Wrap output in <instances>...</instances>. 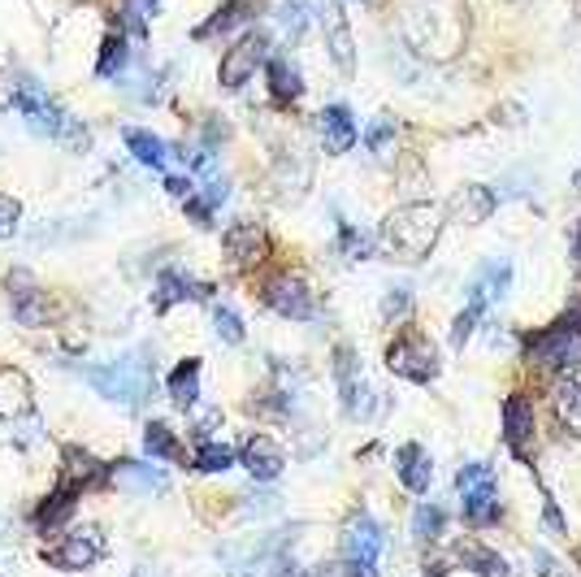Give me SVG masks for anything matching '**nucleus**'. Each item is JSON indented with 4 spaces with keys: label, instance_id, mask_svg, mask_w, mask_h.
Returning a JSON list of instances; mask_svg holds the SVG:
<instances>
[{
    "label": "nucleus",
    "instance_id": "f257e3e1",
    "mask_svg": "<svg viewBox=\"0 0 581 577\" xmlns=\"http://www.w3.org/2000/svg\"><path fill=\"white\" fill-rule=\"evenodd\" d=\"M399 31L421 57L447 62L464 48L469 35L464 0H399Z\"/></svg>",
    "mask_w": 581,
    "mask_h": 577
},
{
    "label": "nucleus",
    "instance_id": "f03ea898",
    "mask_svg": "<svg viewBox=\"0 0 581 577\" xmlns=\"http://www.w3.org/2000/svg\"><path fill=\"white\" fill-rule=\"evenodd\" d=\"M9 105H13V113L35 131V135H44V140H57V144L74 148V152H83V148L91 144V135H87V127L70 118L35 78H26V74H18L13 83H9Z\"/></svg>",
    "mask_w": 581,
    "mask_h": 577
},
{
    "label": "nucleus",
    "instance_id": "7ed1b4c3",
    "mask_svg": "<svg viewBox=\"0 0 581 577\" xmlns=\"http://www.w3.org/2000/svg\"><path fill=\"white\" fill-rule=\"evenodd\" d=\"M442 235V205L435 200H408L382 217L377 243L399 261H426Z\"/></svg>",
    "mask_w": 581,
    "mask_h": 577
},
{
    "label": "nucleus",
    "instance_id": "20e7f679",
    "mask_svg": "<svg viewBox=\"0 0 581 577\" xmlns=\"http://www.w3.org/2000/svg\"><path fill=\"white\" fill-rule=\"evenodd\" d=\"M87 382H91L96 395H105L109 404L140 409L147 395H152V352L140 348V352L118 357V361H109V364H91V369H87Z\"/></svg>",
    "mask_w": 581,
    "mask_h": 577
},
{
    "label": "nucleus",
    "instance_id": "39448f33",
    "mask_svg": "<svg viewBox=\"0 0 581 577\" xmlns=\"http://www.w3.org/2000/svg\"><path fill=\"white\" fill-rule=\"evenodd\" d=\"M525 361L538 369H578L581 364V308L564 313L560 322H551L547 330L525 339Z\"/></svg>",
    "mask_w": 581,
    "mask_h": 577
},
{
    "label": "nucleus",
    "instance_id": "423d86ee",
    "mask_svg": "<svg viewBox=\"0 0 581 577\" xmlns=\"http://www.w3.org/2000/svg\"><path fill=\"white\" fill-rule=\"evenodd\" d=\"M456 491H460V512L469 525H495L504 516L500 508V478H495V465L486 460H469L460 473H456Z\"/></svg>",
    "mask_w": 581,
    "mask_h": 577
},
{
    "label": "nucleus",
    "instance_id": "0eeeda50",
    "mask_svg": "<svg viewBox=\"0 0 581 577\" xmlns=\"http://www.w3.org/2000/svg\"><path fill=\"white\" fill-rule=\"evenodd\" d=\"M386 369H391L395 378H404V382H417V387L435 382L438 373H442L435 339H430L426 330H404V335H395V339L386 344Z\"/></svg>",
    "mask_w": 581,
    "mask_h": 577
},
{
    "label": "nucleus",
    "instance_id": "6e6552de",
    "mask_svg": "<svg viewBox=\"0 0 581 577\" xmlns=\"http://www.w3.org/2000/svg\"><path fill=\"white\" fill-rule=\"evenodd\" d=\"M105 552H109L105 547V534L96 525H83V530H70L62 543L44 547V560L53 569H62V574H83V569H96L105 560Z\"/></svg>",
    "mask_w": 581,
    "mask_h": 577
},
{
    "label": "nucleus",
    "instance_id": "1a4fd4ad",
    "mask_svg": "<svg viewBox=\"0 0 581 577\" xmlns=\"http://www.w3.org/2000/svg\"><path fill=\"white\" fill-rule=\"evenodd\" d=\"M261 66H270V40H265L261 31H248V35H239V40L226 48V57H221V66H218L221 87L239 91Z\"/></svg>",
    "mask_w": 581,
    "mask_h": 577
},
{
    "label": "nucleus",
    "instance_id": "9d476101",
    "mask_svg": "<svg viewBox=\"0 0 581 577\" xmlns=\"http://www.w3.org/2000/svg\"><path fill=\"white\" fill-rule=\"evenodd\" d=\"M261 300L287 322H308L317 313V300H313V291H308V283L299 274H274L265 283V291H261Z\"/></svg>",
    "mask_w": 581,
    "mask_h": 577
},
{
    "label": "nucleus",
    "instance_id": "9b49d317",
    "mask_svg": "<svg viewBox=\"0 0 581 577\" xmlns=\"http://www.w3.org/2000/svg\"><path fill=\"white\" fill-rule=\"evenodd\" d=\"M109 482V465L96 460L87 447H66L62 451V478H57V491H66L74 500H83V491H96Z\"/></svg>",
    "mask_w": 581,
    "mask_h": 577
},
{
    "label": "nucleus",
    "instance_id": "f8f14e48",
    "mask_svg": "<svg viewBox=\"0 0 581 577\" xmlns=\"http://www.w3.org/2000/svg\"><path fill=\"white\" fill-rule=\"evenodd\" d=\"M321 31H326V48H330V62L343 74H357V35H352V22L343 13L339 0H321Z\"/></svg>",
    "mask_w": 581,
    "mask_h": 577
},
{
    "label": "nucleus",
    "instance_id": "ddd939ff",
    "mask_svg": "<svg viewBox=\"0 0 581 577\" xmlns=\"http://www.w3.org/2000/svg\"><path fill=\"white\" fill-rule=\"evenodd\" d=\"M534 434H538L534 404L516 391V395L504 400V443H508V451L520 465H534Z\"/></svg>",
    "mask_w": 581,
    "mask_h": 577
},
{
    "label": "nucleus",
    "instance_id": "4468645a",
    "mask_svg": "<svg viewBox=\"0 0 581 577\" xmlns=\"http://www.w3.org/2000/svg\"><path fill=\"white\" fill-rule=\"evenodd\" d=\"M9 308H13V322L18 326H48V291L40 287L26 270H13L9 274Z\"/></svg>",
    "mask_w": 581,
    "mask_h": 577
},
{
    "label": "nucleus",
    "instance_id": "2eb2a0df",
    "mask_svg": "<svg viewBox=\"0 0 581 577\" xmlns=\"http://www.w3.org/2000/svg\"><path fill=\"white\" fill-rule=\"evenodd\" d=\"M221 248H226V257H230L234 265H256V261L265 257L270 239H265V226H261V221L239 217V221H230V226H226Z\"/></svg>",
    "mask_w": 581,
    "mask_h": 577
},
{
    "label": "nucleus",
    "instance_id": "dca6fc26",
    "mask_svg": "<svg viewBox=\"0 0 581 577\" xmlns=\"http://www.w3.org/2000/svg\"><path fill=\"white\" fill-rule=\"evenodd\" d=\"M317 135H321V148H326L330 156L352 152L357 140H361L357 118H352V109H348V105H326V109L317 113Z\"/></svg>",
    "mask_w": 581,
    "mask_h": 577
},
{
    "label": "nucleus",
    "instance_id": "f3484780",
    "mask_svg": "<svg viewBox=\"0 0 581 577\" xmlns=\"http://www.w3.org/2000/svg\"><path fill=\"white\" fill-rule=\"evenodd\" d=\"M382 547H386L382 525H377L369 512L352 516V525L343 530V560H352V565H377Z\"/></svg>",
    "mask_w": 581,
    "mask_h": 577
},
{
    "label": "nucleus",
    "instance_id": "a211bd4d",
    "mask_svg": "<svg viewBox=\"0 0 581 577\" xmlns=\"http://www.w3.org/2000/svg\"><path fill=\"white\" fill-rule=\"evenodd\" d=\"M35 413V387L18 364H0V422H22Z\"/></svg>",
    "mask_w": 581,
    "mask_h": 577
},
{
    "label": "nucleus",
    "instance_id": "6ab92c4d",
    "mask_svg": "<svg viewBox=\"0 0 581 577\" xmlns=\"http://www.w3.org/2000/svg\"><path fill=\"white\" fill-rule=\"evenodd\" d=\"M239 465H243L256 482H274V478L283 473V465H287V451H283L270 434H252V438L239 447Z\"/></svg>",
    "mask_w": 581,
    "mask_h": 577
},
{
    "label": "nucleus",
    "instance_id": "aec40b11",
    "mask_svg": "<svg viewBox=\"0 0 581 577\" xmlns=\"http://www.w3.org/2000/svg\"><path fill=\"white\" fill-rule=\"evenodd\" d=\"M395 478H399V487H404L408 496H426L430 482H435V460H430V451H426L421 443L395 447Z\"/></svg>",
    "mask_w": 581,
    "mask_h": 577
},
{
    "label": "nucleus",
    "instance_id": "412c9836",
    "mask_svg": "<svg viewBox=\"0 0 581 577\" xmlns=\"http://www.w3.org/2000/svg\"><path fill=\"white\" fill-rule=\"evenodd\" d=\"M109 482L127 496H161L169 491V478L156 465H140V460H113L109 465Z\"/></svg>",
    "mask_w": 581,
    "mask_h": 577
},
{
    "label": "nucleus",
    "instance_id": "4be33fe9",
    "mask_svg": "<svg viewBox=\"0 0 581 577\" xmlns=\"http://www.w3.org/2000/svg\"><path fill=\"white\" fill-rule=\"evenodd\" d=\"M335 382H339V395H343V413L348 417H361V404H364V373L361 361L348 344L335 348Z\"/></svg>",
    "mask_w": 581,
    "mask_h": 577
},
{
    "label": "nucleus",
    "instance_id": "5701e85b",
    "mask_svg": "<svg viewBox=\"0 0 581 577\" xmlns=\"http://www.w3.org/2000/svg\"><path fill=\"white\" fill-rule=\"evenodd\" d=\"M495 209H500V196H495L486 183H469V187H460L456 200H451V214L460 217L464 226H482V221H491Z\"/></svg>",
    "mask_w": 581,
    "mask_h": 577
},
{
    "label": "nucleus",
    "instance_id": "b1692460",
    "mask_svg": "<svg viewBox=\"0 0 581 577\" xmlns=\"http://www.w3.org/2000/svg\"><path fill=\"white\" fill-rule=\"evenodd\" d=\"M200 357H187V361L174 364V373L165 378V395L178 404V409H196L200 404Z\"/></svg>",
    "mask_w": 581,
    "mask_h": 577
},
{
    "label": "nucleus",
    "instance_id": "393cba45",
    "mask_svg": "<svg viewBox=\"0 0 581 577\" xmlns=\"http://www.w3.org/2000/svg\"><path fill=\"white\" fill-rule=\"evenodd\" d=\"M456 556H460V565H464L469 574H478V577H516V569H512L495 547H486V543H460Z\"/></svg>",
    "mask_w": 581,
    "mask_h": 577
},
{
    "label": "nucleus",
    "instance_id": "a878e982",
    "mask_svg": "<svg viewBox=\"0 0 581 577\" xmlns=\"http://www.w3.org/2000/svg\"><path fill=\"white\" fill-rule=\"evenodd\" d=\"M183 300H209V287L196 283V279H187V274H178V270H165L156 279V308L165 313V308H174Z\"/></svg>",
    "mask_w": 581,
    "mask_h": 577
},
{
    "label": "nucleus",
    "instance_id": "bb28decb",
    "mask_svg": "<svg viewBox=\"0 0 581 577\" xmlns=\"http://www.w3.org/2000/svg\"><path fill=\"white\" fill-rule=\"evenodd\" d=\"M127 152L140 161V165H152V170H165L169 161H174V148L165 144L161 135H152V131H140V127H131L127 135Z\"/></svg>",
    "mask_w": 581,
    "mask_h": 577
},
{
    "label": "nucleus",
    "instance_id": "cd10ccee",
    "mask_svg": "<svg viewBox=\"0 0 581 577\" xmlns=\"http://www.w3.org/2000/svg\"><path fill=\"white\" fill-rule=\"evenodd\" d=\"M144 451L152 460H165V465H183L187 460V447L178 443V434L169 431L165 422H147L144 426Z\"/></svg>",
    "mask_w": 581,
    "mask_h": 577
},
{
    "label": "nucleus",
    "instance_id": "c85d7f7f",
    "mask_svg": "<svg viewBox=\"0 0 581 577\" xmlns=\"http://www.w3.org/2000/svg\"><path fill=\"white\" fill-rule=\"evenodd\" d=\"M551 400H556V413H560V422H564L569 431L581 434V378H578V373H564V378L556 382Z\"/></svg>",
    "mask_w": 581,
    "mask_h": 577
},
{
    "label": "nucleus",
    "instance_id": "c756f323",
    "mask_svg": "<svg viewBox=\"0 0 581 577\" xmlns=\"http://www.w3.org/2000/svg\"><path fill=\"white\" fill-rule=\"evenodd\" d=\"M482 313H486V295L469 287V304H464V308L456 313V322H451V348H456V352H464V344L473 339V330H478Z\"/></svg>",
    "mask_w": 581,
    "mask_h": 577
},
{
    "label": "nucleus",
    "instance_id": "7c9ffc66",
    "mask_svg": "<svg viewBox=\"0 0 581 577\" xmlns=\"http://www.w3.org/2000/svg\"><path fill=\"white\" fill-rule=\"evenodd\" d=\"M191 465H196L200 473H226V469H234V465H239V451H234V447H226V443H213V438H205V443L196 447Z\"/></svg>",
    "mask_w": 581,
    "mask_h": 577
},
{
    "label": "nucleus",
    "instance_id": "2f4dec72",
    "mask_svg": "<svg viewBox=\"0 0 581 577\" xmlns=\"http://www.w3.org/2000/svg\"><path fill=\"white\" fill-rule=\"evenodd\" d=\"M265 70H270V91H274L278 105H290V100L304 96V78H299V70L290 62H270Z\"/></svg>",
    "mask_w": 581,
    "mask_h": 577
},
{
    "label": "nucleus",
    "instance_id": "473e14b6",
    "mask_svg": "<svg viewBox=\"0 0 581 577\" xmlns=\"http://www.w3.org/2000/svg\"><path fill=\"white\" fill-rule=\"evenodd\" d=\"M508 287H512V265L508 261H491V265L473 279V291H482V295H486V304H491V300H504Z\"/></svg>",
    "mask_w": 581,
    "mask_h": 577
},
{
    "label": "nucleus",
    "instance_id": "72a5a7b5",
    "mask_svg": "<svg viewBox=\"0 0 581 577\" xmlns=\"http://www.w3.org/2000/svg\"><path fill=\"white\" fill-rule=\"evenodd\" d=\"M442 525H447V512L438 504H417V512H413V538L417 543H438L442 538Z\"/></svg>",
    "mask_w": 581,
    "mask_h": 577
},
{
    "label": "nucleus",
    "instance_id": "f704fd0d",
    "mask_svg": "<svg viewBox=\"0 0 581 577\" xmlns=\"http://www.w3.org/2000/svg\"><path fill=\"white\" fill-rule=\"evenodd\" d=\"M74 504H78L74 496H66V491H53L44 504L35 508V525H40V530H57V525H62V521L74 512Z\"/></svg>",
    "mask_w": 581,
    "mask_h": 577
},
{
    "label": "nucleus",
    "instance_id": "c9c22d12",
    "mask_svg": "<svg viewBox=\"0 0 581 577\" xmlns=\"http://www.w3.org/2000/svg\"><path fill=\"white\" fill-rule=\"evenodd\" d=\"M377 313H382V322H386V326H404V322L413 317V291L391 287L386 295H382V308H377Z\"/></svg>",
    "mask_w": 581,
    "mask_h": 577
},
{
    "label": "nucleus",
    "instance_id": "e433bc0d",
    "mask_svg": "<svg viewBox=\"0 0 581 577\" xmlns=\"http://www.w3.org/2000/svg\"><path fill=\"white\" fill-rule=\"evenodd\" d=\"M152 18H156V0H122V26H127V35L144 40Z\"/></svg>",
    "mask_w": 581,
    "mask_h": 577
},
{
    "label": "nucleus",
    "instance_id": "4c0bfd02",
    "mask_svg": "<svg viewBox=\"0 0 581 577\" xmlns=\"http://www.w3.org/2000/svg\"><path fill=\"white\" fill-rule=\"evenodd\" d=\"M127 35H109L105 40V48H100V66H96V74L100 78H113V74H122L127 70Z\"/></svg>",
    "mask_w": 581,
    "mask_h": 577
},
{
    "label": "nucleus",
    "instance_id": "58836bf2",
    "mask_svg": "<svg viewBox=\"0 0 581 577\" xmlns=\"http://www.w3.org/2000/svg\"><path fill=\"white\" fill-rule=\"evenodd\" d=\"M213 326H218V339H221V344H230V348H239V344L248 339V330H243V317H239L234 308H226V304H218V308H213Z\"/></svg>",
    "mask_w": 581,
    "mask_h": 577
},
{
    "label": "nucleus",
    "instance_id": "ea45409f",
    "mask_svg": "<svg viewBox=\"0 0 581 577\" xmlns=\"http://www.w3.org/2000/svg\"><path fill=\"white\" fill-rule=\"evenodd\" d=\"M391 144H395V118L377 113V118L369 122V131H364V148H369V152H377V156H386Z\"/></svg>",
    "mask_w": 581,
    "mask_h": 577
},
{
    "label": "nucleus",
    "instance_id": "a19ab883",
    "mask_svg": "<svg viewBox=\"0 0 581 577\" xmlns=\"http://www.w3.org/2000/svg\"><path fill=\"white\" fill-rule=\"evenodd\" d=\"M339 248H343V257L348 261H369V252H373V239L369 235H361L357 226H339Z\"/></svg>",
    "mask_w": 581,
    "mask_h": 577
},
{
    "label": "nucleus",
    "instance_id": "79ce46f5",
    "mask_svg": "<svg viewBox=\"0 0 581 577\" xmlns=\"http://www.w3.org/2000/svg\"><path fill=\"white\" fill-rule=\"evenodd\" d=\"M283 31H287V40H299L304 35V26H308V0H283Z\"/></svg>",
    "mask_w": 581,
    "mask_h": 577
},
{
    "label": "nucleus",
    "instance_id": "37998d69",
    "mask_svg": "<svg viewBox=\"0 0 581 577\" xmlns=\"http://www.w3.org/2000/svg\"><path fill=\"white\" fill-rule=\"evenodd\" d=\"M18 217H22V205H18L13 196L0 192V239H9V235L18 230Z\"/></svg>",
    "mask_w": 581,
    "mask_h": 577
},
{
    "label": "nucleus",
    "instance_id": "c03bdc74",
    "mask_svg": "<svg viewBox=\"0 0 581 577\" xmlns=\"http://www.w3.org/2000/svg\"><path fill=\"white\" fill-rule=\"evenodd\" d=\"M183 209L191 214V221H196V226H213V205H209L205 196H196V192H191V196L183 200Z\"/></svg>",
    "mask_w": 581,
    "mask_h": 577
},
{
    "label": "nucleus",
    "instance_id": "a18cd8bd",
    "mask_svg": "<svg viewBox=\"0 0 581 577\" xmlns=\"http://www.w3.org/2000/svg\"><path fill=\"white\" fill-rule=\"evenodd\" d=\"M542 516H547V525H551L556 534H569V521L560 516V508H556V500H551V491H542Z\"/></svg>",
    "mask_w": 581,
    "mask_h": 577
},
{
    "label": "nucleus",
    "instance_id": "49530a36",
    "mask_svg": "<svg viewBox=\"0 0 581 577\" xmlns=\"http://www.w3.org/2000/svg\"><path fill=\"white\" fill-rule=\"evenodd\" d=\"M191 187H196V183H191V178H183V174H169V178H165V192H169V196H178V200H187V196H191Z\"/></svg>",
    "mask_w": 581,
    "mask_h": 577
},
{
    "label": "nucleus",
    "instance_id": "de8ad7c7",
    "mask_svg": "<svg viewBox=\"0 0 581 577\" xmlns=\"http://www.w3.org/2000/svg\"><path fill=\"white\" fill-rule=\"evenodd\" d=\"M339 577H377V569H373V565H352V560H343Z\"/></svg>",
    "mask_w": 581,
    "mask_h": 577
},
{
    "label": "nucleus",
    "instance_id": "09e8293b",
    "mask_svg": "<svg viewBox=\"0 0 581 577\" xmlns=\"http://www.w3.org/2000/svg\"><path fill=\"white\" fill-rule=\"evenodd\" d=\"M569 252H573V265L581 270V221H578V230H573V248H569Z\"/></svg>",
    "mask_w": 581,
    "mask_h": 577
},
{
    "label": "nucleus",
    "instance_id": "8fccbe9b",
    "mask_svg": "<svg viewBox=\"0 0 581 577\" xmlns=\"http://www.w3.org/2000/svg\"><path fill=\"white\" fill-rule=\"evenodd\" d=\"M135 577H152V569H135Z\"/></svg>",
    "mask_w": 581,
    "mask_h": 577
},
{
    "label": "nucleus",
    "instance_id": "3c124183",
    "mask_svg": "<svg viewBox=\"0 0 581 577\" xmlns=\"http://www.w3.org/2000/svg\"><path fill=\"white\" fill-rule=\"evenodd\" d=\"M573 183H578V192H581V165H578V178H573Z\"/></svg>",
    "mask_w": 581,
    "mask_h": 577
}]
</instances>
